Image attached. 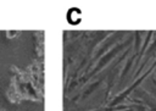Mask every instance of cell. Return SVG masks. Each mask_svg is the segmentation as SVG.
Masks as SVG:
<instances>
[{
    "label": "cell",
    "mask_w": 156,
    "mask_h": 111,
    "mask_svg": "<svg viewBox=\"0 0 156 111\" xmlns=\"http://www.w3.org/2000/svg\"><path fill=\"white\" fill-rule=\"evenodd\" d=\"M0 111H6V110H0Z\"/></svg>",
    "instance_id": "6da1fadb"
}]
</instances>
